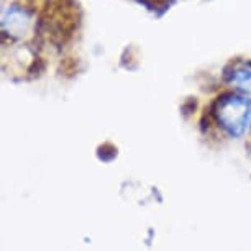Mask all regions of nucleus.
Wrapping results in <instances>:
<instances>
[{
    "instance_id": "nucleus-3",
    "label": "nucleus",
    "mask_w": 251,
    "mask_h": 251,
    "mask_svg": "<svg viewBox=\"0 0 251 251\" xmlns=\"http://www.w3.org/2000/svg\"><path fill=\"white\" fill-rule=\"evenodd\" d=\"M226 82L235 92L251 97V61H240L231 64L226 73Z\"/></svg>"
},
{
    "instance_id": "nucleus-1",
    "label": "nucleus",
    "mask_w": 251,
    "mask_h": 251,
    "mask_svg": "<svg viewBox=\"0 0 251 251\" xmlns=\"http://www.w3.org/2000/svg\"><path fill=\"white\" fill-rule=\"evenodd\" d=\"M217 125L230 138H240L246 128H250L251 120V102L248 96L240 92H228L220 96L212 107Z\"/></svg>"
},
{
    "instance_id": "nucleus-2",
    "label": "nucleus",
    "mask_w": 251,
    "mask_h": 251,
    "mask_svg": "<svg viewBox=\"0 0 251 251\" xmlns=\"http://www.w3.org/2000/svg\"><path fill=\"white\" fill-rule=\"evenodd\" d=\"M3 36L13 41H25L36 33V17L22 5H8L2 15Z\"/></svg>"
},
{
    "instance_id": "nucleus-4",
    "label": "nucleus",
    "mask_w": 251,
    "mask_h": 251,
    "mask_svg": "<svg viewBox=\"0 0 251 251\" xmlns=\"http://www.w3.org/2000/svg\"><path fill=\"white\" fill-rule=\"evenodd\" d=\"M250 135H251V120H250Z\"/></svg>"
}]
</instances>
